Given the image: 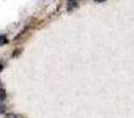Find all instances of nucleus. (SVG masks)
I'll list each match as a JSON object with an SVG mask.
<instances>
[{
  "label": "nucleus",
  "instance_id": "7ed1b4c3",
  "mask_svg": "<svg viewBox=\"0 0 134 118\" xmlns=\"http://www.w3.org/2000/svg\"><path fill=\"white\" fill-rule=\"evenodd\" d=\"M5 98H6V91H5L4 89H0V102L4 100Z\"/></svg>",
  "mask_w": 134,
  "mask_h": 118
},
{
  "label": "nucleus",
  "instance_id": "f257e3e1",
  "mask_svg": "<svg viewBox=\"0 0 134 118\" xmlns=\"http://www.w3.org/2000/svg\"><path fill=\"white\" fill-rule=\"evenodd\" d=\"M74 7H78V1H69L68 2V7H67V11H72Z\"/></svg>",
  "mask_w": 134,
  "mask_h": 118
},
{
  "label": "nucleus",
  "instance_id": "0eeeda50",
  "mask_svg": "<svg viewBox=\"0 0 134 118\" xmlns=\"http://www.w3.org/2000/svg\"><path fill=\"white\" fill-rule=\"evenodd\" d=\"M2 109H4V106H1V105H0V112H2V111H4V110H2Z\"/></svg>",
  "mask_w": 134,
  "mask_h": 118
},
{
  "label": "nucleus",
  "instance_id": "423d86ee",
  "mask_svg": "<svg viewBox=\"0 0 134 118\" xmlns=\"http://www.w3.org/2000/svg\"><path fill=\"white\" fill-rule=\"evenodd\" d=\"M2 69H4V66H2V64H0V72L2 71Z\"/></svg>",
  "mask_w": 134,
  "mask_h": 118
},
{
  "label": "nucleus",
  "instance_id": "f03ea898",
  "mask_svg": "<svg viewBox=\"0 0 134 118\" xmlns=\"http://www.w3.org/2000/svg\"><path fill=\"white\" fill-rule=\"evenodd\" d=\"M8 43V40H7V38L5 37V35H0V46H2V45L7 44Z\"/></svg>",
  "mask_w": 134,
  "mask_h": 118
},
{
  "label": "nucleus",
  "instance_id": "20e7f679",
  "mask_svg": "<svg viewBox=\"0 0 134 118\" xmlns=\"http://www.w3.org/2000/svg\"><path fill=\"white\" fill-rule=\"evenodd\" d=\"M20 52H21V49H16L15 51H13V54H12V56L16 57V56H19V54H20Z\"/></svg>",
  "mask_w": 134,
  "mask_h": 118
},
{
  "label": "nucleus",
  "instance_id": "39448f33",
  "mask_svg": "<svg viewBox=\"0 0 134 118\" xmlns=\"http://www.w3.org/2000/svg\"><path fill=\"white\" fill-rule=\"evenodd\" d=\"M6 118H16V116L14 114H7L6 115Z\"/></svg>",
  "mask_w": 134,
  "mask_h": 118
}]
</instances>
